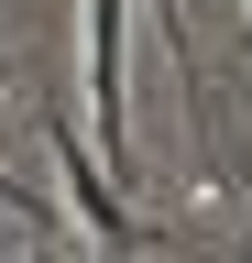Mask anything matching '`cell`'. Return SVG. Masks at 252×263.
Returning <instances> with one entry per match:
<instances>
[{"label": "cell", "mask_w": 252, "mask_h": 263, "mask_svg": "<svg viewBox=\"0 0 252 263\" xmlns=\"http://www.w3.org/2000/svg\"><path fill=\"white\" fill-rule=\"evenodd\" d=\"M33 263H77V252H33Z\"/></svg>", "instance_id": "4"}, {"label": "cell", "mask_w": 252, "mask_h": 263, "mask_svg": "<svg viewBox=\"0 0 252 263\" xmlns=\"http://www.w3.org/2000/svg\"><path fill=\"white\" fill-rule=\"evenodd\" d=\"M153 22H165V44H176V66H186V0H153Z\"/></svg>", "instance_id": "3"}, {"label": "cell", "mask_w": 252, "mask_h": 263, "mask_svg": "<svg viewBox=\"0 0 252 263\" xmlns=\"http://www.w3.org/2000/svg\"><path fill=\"white\" fill-rule=\"evenodd\" d=\"M0 99H11V77H0Z\"/></svg>", "instance_id": "6"}, {"label": "cell", "mask_w": 252, "mask_h": 263, "mask_svg": "<svg viewBox=\"0 0 252 263\" xmlns=\"http://www.w3.org/2000/svg\"><path fill=\"white\" fill-rule=\"evenodd\" d=\"M44 143H55V176H66V209H77V230L99 241L110 263H143L165 230H153L143 209H121V186H110V154H88V132L66 121V110H44Z\"/></svg>", "instance_id": "1"}, {"label": "cell", "mask_w": 252, "mask_h": 263, "mask_svg": "<svg viewBox=\"0 0 252 263\" xmlns=\"http://www.w3.org/2000/svg\"><path fill=\"white\" fill-rule=\"evenodd\" d=\"M230 176H241V164H230ZM241 197H252V176H241Z\"/></svg>", "instance_id": "5"}, {"label": "cell", "mask_w": 252, "mask_h": 263, "mask_svg": "<svg viewBox=\"0 0 252 263\" xmlns=\"http://www.w3.org/2000/svg\"><path fill=\"white\" fill-rule=\"evenodd\" d=\"M0 209H11V219H33V230H55V197H44V186H22L11 164H0Z\"/></svg>", "instance_id": "2"}]
</instances>
